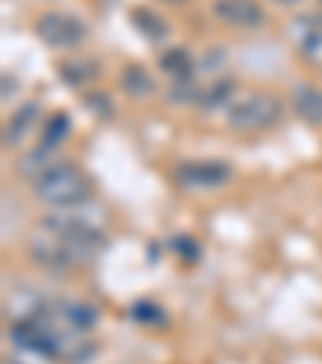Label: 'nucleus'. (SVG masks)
<instances>
[{"label":"nucleus","instance_id":"obj_1","mask_svg":"<svg viewBox=\"0 0 322 364\" xmlns=\"http://www.w3.org/2000/svg\"><path fill=\"white\" fill-rule=\"evenodd\" d=\"M36 193H39L45 203L62 206V210H71V206L84 203L90 197V181L81 168L75 165H55L48 174H42L36 181Z\"/></svg>","mask_w":322,"mask_h":364},{"label":"nucleus","instance_id":"obj_2","mask_svg":"<svg viewBox=\"0 0 322 364\" xmlns=\"http://www.w3.org/2000/svg\"><path fill=\"white\" fill-rule=\"evenodd\" d=\"M284 117V103L274 94H264V90H252L242 100L229 103V126L235 132H261L277 126Z\"/></svg>","mask_w":322,"mask_h":364},{"label":"nucleus","instance_id":"obj_3","mask_svg":"<svg viewBox=\"0 0 322 364\" xmlns=\"http://www.w3.org/2000/svg\"><path fill=\"white\" fill-rule=\"evenodd\" d=\"M45 229L62 242V248L75 258V264L94 258L103 248V235L97 232L94 226H87V223H81V220H71V216H52V220L45 223Z\"/></svg>","mask_w":322,"mask_h":364},{"label":"nucleus","instance_id":"obj_4","mask_svg":"<svg viewBox=\"0 0 322 364\" xmlns=\"http://www.w3.org/2000/svg\"><path fill=\"white\" fill-rule=\"evenodd\" d=\"M36 33L45 42L48 48H77L84 39H87V23L75 14H65V10H52V14H42L39 23H36Z\"/></svg>","mask_w":322,"mask_h":364},{"label":"nucleus","instance_id":"obj_5","mask_svg":"<svg viewBox=\"0 0 322 364\" xmlns=\"http://www.w3.org/2000/svg\"><path fill=\"white\" fill-rule=\"evenodd\" d=\"M181 187L187 191H216L222 187L229 178H232V168L226 161H213V159H203V161H184V165L174 171Z\"/></svg>","mask_w":322,"mask_h":364},{"label":"nucleus","instance_id":"obj_6","mask_svg":"<svg viewBox=\"0 0 322 364\" xmlns=\"http://www.w3.org/2000/svg\"><path fill=\"white\" fill-rule=\"evenodd\" d=\"M213 14L232 29H258L264 23V10L258 0H216Z\"/></svg>","mask_w":322,"mask_h":364},{"label":"nucleus","instance_id":"obj_7","mask_svg":"<svg viewBox=\"0 0 322 364\" xmlns=\"http://www.w3.org/2000/svg\"><path fill=\"white\" fill-rule=\"evenodd\" d=\"M158 65L174 84H193V55L187 48H168L165 55L158 58Z\"/></svg>","mask_w":322,"mask_h":364},{"label":"nucleus","instance_id":"obj_8","mask_svg":"<svg viewBox=\"0 0 322 364\" xmlns=\"http://www.w3.org/2000/svg\"><path fill=\"white\" fill-rule=\"evenodd\" d=\"M229 97H232V81H229V77H216V81L203 84V87H190V100H197L203 110L226 107Z\"/></svg>","mask_w":322,"mask_h":364},{"label":"nucleus","instance_id":"obj_9","mask_svg":"<svg viewBox=\"0 0 322 364\" xmlns=\"http://www.w3.org/2000/svg\"><path fill=\"white\" fill-rule=\"evenodd\" d=\"M119 84H123V90L129 97H136V100H142V97H151L155 94V77H151L149 68H142V65H126L123 68V77H119Z\"/></svg>","mask_w":322,"mask_h":364},{"label":"nucleus","instance_id":"obj_10","mask_svg":"<svg viewBox=\"0 0 322 364\" xmlns=\"http://www.w3.org/2000/svg\"><path fill=\"white\" fill-rule=\"evenodd\" d=\"M294 107H296V113H300L306 123H313V126H319L322 123V90H316V87H296L294 90Z\"/></svg>","mask_w":322,"mask_h":364},{"label":"nucleus","instance_id":"obj_11","mask_svg":"<svg viewBox=\"0 0 322 364\" xmlns=\"http://www.w3.org/2000/svg\"><path fill=\"white\" fill-rule=\"evenodd\" d=\"M58 75H62L71 87H81V84H90L97 77V65L90 62V58L68 55L62 65H58Z\"/></svg>","mask_w":322,"mask_h":364},{"label":"nucleus","instance_id":"obj_12","mask_svg":"<svg viewBox=\"0 0 322 364\" xmlns=\"http://www.w3.org/2000/svg\"><path fill=\"white\" fill-rule=\"evenodd\" d=\"M36 126H39V103H26V107H20V110L14 113V119L7 123V142L16 145L26 132H33Z\"/></svg>","mask_w":322,"mask_h":364},{"label":"nucleus","instance_id":"obj_13","mask_svg":"<svg viewBox=\"0 0 322 364\" xmlns=\"http://www.w3.org/2000/svg\"><path fill=\"white\" fill-rule=\"evenodd\" d=\"M132 26H136L149 42H161L168 36V23L161 20L155 10H149V7L132 10Z\"/></svg>","mask_w":322,"mask_h":364},{"label":"nucleus","instance_id":"obj_14","mask_svg":"<svg viewBox=\"0 0 322 364\" xmlns=\"http://www.w3.org/2000/svg\"><path fill=\"white\" fill-rule=\"evenodd\" d=\"M55 165H62V161H55V149L42 145V149H33V151H29V159L23 161V174H29L33 181H39L42 174H48Z\"/></svg>","mask_w":322,"mask_h":364},{"label":"nucleus","instance_id":"obj_15","mask_svg":"<svg viewBox=\"0 0 322 364\" xmlns=\"http://www.w3.org/2000/svg\"><path fill=\"white\" fill-rule=\"evenodd\" d=\"M68 129H71L68 113H52V117L45 119V126H42V145L55 149L58 142H65V139H68Z\"/></svg>","mask_w":322,"mask_h":364},{"label":"nucleus","instance_id":"obj_16","mask_svg":"<svg viewBox=\"0 0 322 364\" xmlns=\"http://www.w3.org/2000/svg\"><path fill=\"white\" fill-rule=\"evenodd\" d=\"M62 319L75 329H90L97 323V309L87 303H62Z\"/></svg>","mask_w":322,"mask_h":364},{"label":"nucleus","instance_id":"obj_17","mask_svg":"<svg viewBox=\"0 0 322 364\" xmlns=\"http://www.w3.org/2000/svg\"><path fill=\"white\" fill-rule=\"evenodd\" d=\"M306 23H309L313 29H303V42H306L309 48L322 46V16H309Z\"/></svg>","mask_w":322,"mask_h":364},{"label":"nucleus","instance_id":"obj_18","mask_svg":"<svg viewBox=\"0 0 322 364\" xmlns=\"http://www.w3.org/2000/svg\"><path fill=\"white\" fill-rule=\"evenodd\" d=\"M132 316H136L139 323H165V316H161V309H158V306H149V303H139Z\"/></svg>","mask_w":322,"mask_h":364},{"label":"nucleus","instance_id":"obj_19","mask_svg":"<svg viewBox=\"0 0 322 364\" xmlns=\"http://www.w3.org/2000/svg\"><path fill=\"white\" fill-rule=\"evenodd\" d=\"M87 110L100 113V117H113V110H110V97H103V94H90V97H87Z\"/></svg>","mask_w":322,"mask_h":364},{"label":"nucleus","instance_id":"obj_20","mask_svg":"<svg viewBox=\"0 0 322 364\" xmlns=\"http://www.w3.org/2000/svg\"><path fill=\"white\" fill-rule=\"evenodd\" d=\"M281 7H294V4H300V0H277Z\"/></svg>","mask_w":322,"mask_h":364},{"label":"nucleus","instance_id":"obj_21","mask_svg":"<svg viewBox=\"0 0 322 364\" xmlns=\"http://www.w3.org/2000/svg\"><path fill=\"white\" fill-rule=\"evenodd\" d=\"M168 4H184V0H168Z\"/></svg>","mask_w":322,"mask_h":364}]
</instances>
